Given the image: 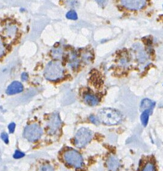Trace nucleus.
<instances>
[{"label":"nucleus","instance_id":"1","mask_svg":"<svg viewBox=\"0 0 163 171\" xmlns=\"http://www.w3.org/2000/svg\"><path fill=\"white\" fill-rule=\"evenodd\" d=\"M98 118L102 123L106 125H115L122 119L120 112L112 108H103L98 112Z\"/></svg>","mask_w":163,"mask_h":171},{"label":"nucleus","instance_id":"2","mask_svg":"<svg viewBox=\"0 0 163 171\" xmlns=\"http://www.w3.org/2000/svg\"><path fill=\"white\" fill-rule=\"evenodd\" d=\"M63 68L60 61H52L48 62L44 70L45 78L50 81L60 79L63 75Z\"/></svg>","mask_w":163,"mask_h":171},{"label":"nucleus","instance_id":"3","mask_svg":"<svg viewBox=\"0 0 163 171\" xmlns=\"http://www.w3.org/2000/svg\"><path fill=\"white\" fill-rule=\"evenodd\" d=\"M92 132L87 128H80L76 133L74 138V144L77 148H83L91 141Z\"/></svg>","mask_w":163,"mask_h":171},{"label":"nucleus","instance_id":"4","mask_svg":"<svg viewBox=\"0 0 163 171\" xmlns=\"http://www.w3.org/2000/svg\"><path fill=\"white\" fill-rule=\"evenodd\" d=\"M42 134V128L37 124H32L25 127L24 131V137L27 140L33 142L38 140Z\"/></svg>","mask_w":163,"mask_h":171},{"label":"nucleus","instance_id":"5","mask_svg":"<svg viewBox=\"0 0 163 171\" xmlns=\"http://www.w3.org/2000/svg\"><path fill=\"white\" fill-rule=\"evenodd\" d=\"M64 159L68 164L76 168H81L83 164V159L81 155L75 150H70L65 153Z\"/></svg>","mask_w":163,"mask_h":171},{"label":"nucleus","instance_id":"6","mask_svg":"<svg viewBox=\"0 0 163 171\" xmlns=\"http://www.w3.org/2000/svg\"><path fill=\"white\" fill-rule=\"evenodd\" d=\"M121 4L130 10H140L145 8L147 0H120Z\"/></svg>","mask_w":163,"mask_h":171},{"label":"nucleus","instance_id":"7","mask_svg":"<svg viewBox=\"0 0 163 171\" xmlns=\"http://www.w3.org/2000/svg\"><path fill=\"white\" fill-rule=\"evenodd\" d=\"M61 125V121L57 113H54L51 115L48 123V132L53 134L59 129Z\"/></svg>","mask_w":163,"mask_h":171},{"label":"nucleus","instance_id":"8","mask_svg":"<svg viewBox=\"0 0 163 171\" xmlns=\"http://www.w3.org/2000/svg\"><path fill=\"white\" fill-rule=\"evenodd\" d=\"M133 50L138 61L144 64L149 60V56L140 43H136L133 46Z\"/></svg>","mask_w":163,"mask_h":171},{"label":"nucleus","instance_id":"9","mask_svg":"<svg viewBox=\"0 0 163 171\" xmlns=\"http://www.w3.org/2000/svg\"><path fill=\"white\" fill-rule=\"evenodd\" d=\"M23 91V84L19 81H14L8 87L6 93L8 95H14L22 92Z\"/></svg>","mask_w":163,"mask_h":171},{"label":"nucleus","instance_id":"10","mask_svg":"<svg viewBox=\"0 0 163 171\" xmlns=\"http://www.w3.org/2000/svg\"><path fill=\"white\" fill-rule=\"evenodd\" d=\"M106 163L109 171H117L120 166L119 160L114 156L109 157L107 160Z\"/></svg>","mask_w":163,"mask_h":171},{"label":"nucleus","instance_id":"11","mask_svg":"<svg viewBox=\"0 0 163 171\" xmlns=\"http://www.w3.org/2000/svg\"><path fill=\"white\" fill-rule=\"evenodd\" d=\"M83 99L85 103L91 106H96L99 103V99L92 94H86Z\"/></svg>","mask_w":163,"mask_h":171},{"label":"nucleus","instance_id":"12","mask_svg":"<svg viewBox=\"0 0 163 171\" xmlns=\"http://www.w3.org/2000/svg\"><path fill=\"white\" fill-rule=\"evenodd\" d=\"M17 32V29L15 26H9L4 30V34L7 37L12 38L14 36Z\"/></svg>","mask_w":163,"mask_h":171},{"label":"nucleus","instance_id":"13","mask_svg":"<svg viewBox=\"0 0 163 171\" xmlns=\"http://www.w3.org/2000/svg\"><path fill=\"white\" fill-rule=\"evenodd\" d=\"M153 107V102L149 99H145L142 101L141 104V110H152Z\"/></svg>","mask_w":163,"mask_h":171},{"label":"nucleus","instance_id":"14","mask_svg":"<svg viewBox=\"0 0 163 171\" xmlns=\"http://www.w3.org/2000/svg\"><path fill=\"white\" fill-rule=\"evenodd\" d=\"M151 110H146L143 112L141 115V121L143 126H146L147 124L150 112Z\"/></svg>","mask_w":163,"mask_h":171},{"label":"nucleus","instance_id":"15","mask_svg":"<svg viewBox=\"0 0 163 171\" xmlns=\"http://www.w3.org/2000/svg\"><path fill=\"white\" fill-rule=\"evenodd\" d=\"M79 64V60L77 59L76 55L71 54L70 56V65L72 67H76Z\"/></svg>","mask_w":163,"mask_h":171},{"label":"nucleus","instance_id":"16","mask_svg":"<svg viewBox=\"0 0 163 171\" xmlns=\"http://www.w3.org/2000/svg\"><path fill=\"white\" fill-rule=\"evenodd\" d=\"M141 171H156L154 163L152 161L147 162Z\"/></svg>","mask_w":163,"mask_h":171},{"label":"nucleus","instance_id":"17","mask_svg":"<svg viewBox=\"0 0 163 171\" xmlns=\"http://www.w3.org/2000/svg\"><path fill=\"white\" fill-rule=\"evenodd\" d=\"M51 55L53 58L59 59L61 58L62 56V50L61 48H56L52 50Z\"/></svg>","mask_w":163,"mask_h":171},{"label":"nucleus","instance_id":"18","mask_svg":"<svg viewBox=\"0 0 163 171\" xmlns=\"http://www.w3.org/2000/svg\"><path fill=\"white\" fill-rule=\"evenodd\" d=\"M66 17L68 19H70V20H77V15L76 12L75 11L70 10L67 14Z\"/></svg>","mask_w":163,"mask_h":171},{"label":"nucleus","instance_id":"19","mask_svg":"<svg viewBox=\"0 0 163 171\" xmlns=\"http://www.w3.org/2000/svg\"><path fill=\"white\" fill-rule=\"evenodd\" d=\"M93 58V56L91 54L90 52H85L82 55V59L85 62H90L92 60Z\"/></svg>","mask_w":163,"mask_h":171},{"label":"nucleus","instance_id":"20","mask_svg":"<svg viewBox=\"0 0 163 171\" xmlns=\"http://www.w3.org/2000/svg\"><path fill=\"white\" fill-rule=\"evenodd\" d=\"M24 155L25 154L23 152H21L19 150H16L14 155V158H15V159H18V158H20L24 157Z\"/></svg>","mask_w":163,"mask_h":171},{"label":"nucleus","instance_id":"21","mask_svg":"<svg viewBox=\"0 0 163 171\" xmlns=\"http://www.w3.org/2000/svg\"><path fill=\"white\" fill-rule=\"evenodd\" d=\"M89 119H90V121L91 122H92L94 124H99V122H100L99 118H97V117H95V116H94L93 115H91L89 117Z\"/></svg>","mask_w":163,"mask_h":171},{"label":"nucleus","instance_id":"22","mask_svg":"<svg viewBox=\"0 0 163 171\" xmlns=\"http://www.w3.org/2000/svg\"><path fill=\"white\" fill-rule=\"evenodd\" d=\"M96 2L99 4V5L101 7L103 8L105 7V6L106 5L108 0H95Z\"/></svg>","mask_w":163,"mask_h":171},{"label":"nucleus","instance_id":"23","mask_svg":"<svg viewBox=\"0 0 163 171\" xmlns=\"http://www.w3.org/2000/svg\"><path fill=\"white\" fill-rule=\"evenodd\" d=\"M40 171H54L53 168L50 165H44L42 167Z\"/></svg>","mask_w":163,"mask_h":171},{"label":"nucleus","instance_id":"24","mask_svg":"<svg viewBox=\"0 0 163 171\" xmlns=\"http://www.w3.org/2000/svg\"><path fill=\"white\" fill-rule=\"evenodd\" d=\"M1 137L2 138V140L5 142V143H9V137L7 134H5V133H2Z\"/></svg>","mask_w":163,"mask_h":171},{"label":"nucleus","instance_id":"25","mask_svg":"<svg viewBox=\"0 0 163 171\" xmlns=\"http://www.w3.org/2000/svg\"><path fill=\"white\" fill-rule=\"evenodd\" d=\"M9 132L10 133H11V134H12V133L14 132V130H15V124L14 123H10L9 126Z\"/></svg>","mask_w":163,"mask_h":171},{"label":"nucleus","instance_id":"26","mask_svg":"<svg viewBox=\"0 0 163 171\" xmlns=\"http://www.w3.org/2000/svg\"><path fill=\"white\" fill-rule=\"evenodd\" d=\"M27 79H28V75H27V73H25V72L23 73L22 75H21V80L23 81H27Z\"/></svg>","mask_w":163,"mask_h":171},{"label":"nucleus","instance_id":"27","mask_svg":"<svg viewBox=\"0 0 163 171\" xmlns=\"http://www.w3.org/2000/svg\"><path fill=\"white\" fill-rule=\"evenodd\" d=\"M68 4H70V6H71V7H72V6H76L77 3H76L75 0H72V1H70L68 3Z\"/></svg>","mask_w":163,"mask_h":171},{"label":"nucleus","instance_id":"28","mask_svg":"<svg viewBox=\"0 0 163 171\" xmlns=\"http://www.w3.org/2000/svg\"><path fill=\"white\" fill-rule=\"evenodd\" d=\"M4 53V46H3V43L1 42V56H3Z\"/></svg>","mask_w":163,"mask_h":171}]
</instances>
